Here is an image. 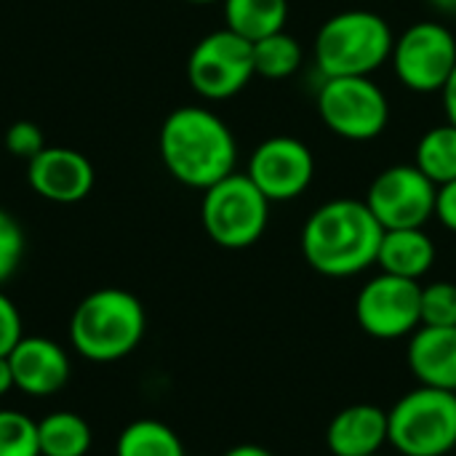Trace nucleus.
<instances>
[{
  "label": "nucleus",
  "instance_id": "obj_23",
  "mask_svg": "<svg viewBox=\"0 0 456 456\" xmlns=\"http://www.w3.org/2000/svg\"><path fill=\"white\" fill-rule=\"evenodd\" d=\"M0 456H40L37 422L32 417L0 409Z\"/></svg>",
  "mask_w": 456,
  "mask_h": 456
},
{
  "label": "nucleus",
  "instance_id": "obj_15",
  "mask_svg": "<svg viewBox=\"0 0 456 456\" xmlns=\"http://www.w3.org/2000/svg\"><path fill=\"white\" fill-rule=\"evenodd\" d=\"M406 361L419 385L456 393V326H419Z\"/></svg>",
  "mask_w": 456,
  "mask_h": 456
},
{
  "label": "nucleus",
  "instance_id": "obj_28",
  "mask_svg": "<svg viewBox=\"0 0 456 456\" xmlns=\"http://www.w3.org/2000/svg\"><path fill=\"white\" fill-rule=\"evenodd\" d=\"M436 216L446 230L456 232V179L438 187V192H436Z\"/></svg>",
  "mask_w": 456,
  "mask_h": 456
},
{
  "label": "nucleus",
  "instance_id": "obj_33",
  "mask_svg": "<svg viewBox=\"0 0 456 456\" xmlns=\"http://www.w3.org/2000/svg\"><path fill=\"white\" fill-rule=\"evenodd\" d=\"M192 5H211V3H222V0H187Z\"/></svg>",
  "mask_w": 456,
  "mask_h": 456
},
{
  "label": "nucleus",
  "instance_id": "obj_30",
  "mask_svg": "<svg viewBox=\"0 0 456 456\" xmlns=\"http://www.w3.org/2000/svg\"><path fill=\"white\" fill-rule=\"evenodd\" d=\"M11 390H16L13 371H11V361H8V355H0V398L8 395Z\"/></svg>",
  "mask_w": 456,
  "mask_h": 456
},
{
  "label": "nucleus",
  "instance_id": "obj_25",
  "mask_svg": "<svg viewBox=\"0 0 456 456\" xmlns=\"http://www.w3.org/2000/svg\"><path fill=\"white\" fill-rule=\"evenodd\" d=\"M24 256V232L21 224L0 208V286L19 270Z\"/></svg>",
  "mask_w": 456,
  "mask_h": 456
},
{
  "label": "nucleus",
  "instance_id": "obj_22",
  "mask_svg": "<svg viewBox=\"0 0 456 456\" xmlns=\"http://www.w3.org/2000/svg\"><path fill=\"white\" fill-rule=\"evenodd\" d=\"M302 61H305V48L286 29L254 43V69L259 77H267V80L291 77L302 67Z\"/></svg>",
  "mask_w": 456,
  "mask_h": 456
},
{
  "label": "nucleus",
  "instance_id": "obj_3",
  "mask_svg": "<svg viewBox=\"0 0 456 456\" xmlns=\"http://www.w3.org/2000/svg\"><path fill=\"white\" fill-rule=\"evenodd\" d=\"M147 331L142 302L126 289H96L80 299L69 318L75 353L94 363H115L131 355Z\"/></svg>",
  "mask_w": 456,
  "mask_h": 456
},
{
  "label": "nucleus",
  "instance_id": "obj_4",
  "mask_svg": "<svg viewBox=\"0 0 456 456\" xmlns=\"http://www.w3.org/2000/svg\"><path fill=\"white\" fill-rule=\"evenodd\" d=\"M395 35L374 11L350 8L323 21L315 35L313 56L323 77L374 75L390 61Z\"/></svg>",
  "mask_w": 456,
  "mask_h": 456
},
{
  "label": "nucleus",
  "instance_id": "obj_18",
  "mask_svg": "<svg viewBox=\"0 0 456 456\" xmlns=\"http://www.w3.org/2000/svg\"><path fill=\"white\" fill-rule=\"evenodd\" d=\"M224 27L256 43L286 29L289 0H222Z\"/></svg>",
  "mask_w": 456,
  "mask_h": 456
},
{
  "label": "nucleus",
  "instance_id": "obj_2",
  "mask_svg": "<svg viewBox=\"0 0 456 456\" xmlns=\"http://www.w3.org/2000/svg\"><path fill=\"white\" fill-rule=\"evenodd\" d=\"M158 150L166 171L192 190H208L230 176L238 163L230 126L206 107L174 110L160 126Z\"/></svg>",
  "mask_w": 456,
  "mask_h": 456
},
{
  "label": "nucleus",
  "instance_id": "obj_7",
  "mask_svg": "<svg viewBox=\"0 0 456 456\" xmlns=\"http://www.w3.org/2000/svg\"><path fill=\"white\" fill-rule=\"evenodd\" d=\"M318 115L326 128L347 142L377 139L390 123V102L371 75L323 77Z\"/></svg>",
  "mask_w": 456,
  "mask_h": 456
},
{
  "label": "nucleus",
  "instance_id": "obj_9",
  "mask_svg": "<svg viewBox=\"0 0 456 456\" xmlns=\"http://www.w3.org/2000/svg\"><path fill=\"white\" fill-rule=\"evenodd\" d=\"M390 61L409 91L441 94L456 67L454 32L441 21H417L395 37Z\"/></svg>",
  "mask_w": 456,
  "mask_h": 456
},
{
  "label": "nucleus",
  "instance_id": "obj_29",
  "mask_svg": "<svg viewBox=\"0 0 456 456\" xmlns=\"http://www.w3.org/2000/svg\"><path fill=\"white\" fill-rule=\"evenodd\" d=\"M441 96H444V110H446L449 123L456 126V67H454V72H452V77L446 80V86H444Z\"/></svg>",
  "mask_w": 456,
  "mask_h": 456
},
{
  "label": "nucleus",
  "instance_id": "obj_27",
  "mask_svg": "<svg viewBox=\"0 0 456 456\" xmlns=\"http://www.w3.org/2000/svg\"><path fill=\"white\" fill-rule=\"evenodd\" d=\"M24 337L19 307L0 291V355H8Z\"/></svg>",
  "mask_w": 456,
  "mask_h": 456
},
{
  "label": "nucleus",
  "instance_id": "obj_21",
  "mask_svg": "<svg viewBox=\"0 0 456 456\" xmlns=\"http://www.w3.org/2000/svg\"><path fill=\"white\" fill-rule=\"evenodd\" d=\"M414 166L433 182V184H446L456 179V126L449 120L444 126L430 128L419 144H417V158Z\"/></svg>",
  "mask_w": 456,
  "mask_h": 456
},
{
  "label": "nucleus",
  "instance_id": "obj_13",
  "mask_svg": "<svg viewBox=\"0 0 456 456\" xmlns=\"http://www.w3.org/2000/svg\"><path fill=\"white\" fill-rule=\"evenodd\" d=\"M91 160L72 147H43L27 160V182L35 195L51 203H77L94 190Z\"/></svg>",
  "mask_w": 456,
  "mask_h": 456
},
{
  "label": "nucleus",
  "instance_id": "obj_6",
  "mask_svg": "<svg viewBox=\"0 0 456 456\" xmlns=\"http://www.w3.org/2000/svg\"><path fill=\"white\" fill-rule=\"evenodd\" d=\"M200 222L206 235L230 251L254 246L270 222V200L246 176L232 171L222 182L203 190Z\"/></svg>",
  "mask_w": 456,
  "mask_h": 456
},
{
  "label": "nucleus",
  "instance_id": "obj_1",
  "mask_svg": "<svg viewBox=\"0 0 456 456\" xmlns=\"http://www.w3.org/2000/svg\"><path fill=\"white\" fill-rule=\"evenodd\" d=\"M385 227L366 200L337 198L318 206L302 227V256L326 278H353L377 265Z\"/></svg>",
  "mask_w": 456,
  "mask_h": 456
},
{
  "label": "nucleus",
  "instance_id": "obj_32",
  "mask_svg": "<svg viewBox=\"0 0 456 456\" xmlns=\"http://www.w3.org/2000/svg\"><path fill=\"white\" fill-rule=\"evenodd\" d=\"M428 3L444 16H456V0H428Z\"/></svg>",
  "mask_w": 456,
  "mask_h": 456
},
{
  "label": "nucleus",
  "instance_id": "obj_8",
  "mask_svg": "<svg viewBox=\"0 0 456 456\" xmlns=\"http://www.w3.org/2000/svg\"><path fill=\"white\" fill-rule=\"evenodd\" d=\"M254 75V43L227 27L200 37L187 59L190 86L208 102L240 94Z\"/></svg>",
  "mask_w": 456,
  "mask_h": 456
},
{
  "label": "nucleus",
  "instance_id": "obj_16",
  "mask_svg": "<svg viewBox=\"0 0 456 456\" xmlns=\"http://www.w3.org/2000/svg\"><path fill=\"white\" fill-rule=\"evenodd\" d=\"M387 444V411L371 403L342 409L326 428V446L334 456H374Z\"/></svg>",
  "mask_w": 456,
  "mask_h": 456
},
{
  "label": "nucleus",
  "instance_id": "obj_34",
  "mask_svg": "<svg viewBox=\"0 0 456 456\" xmlns=\"http://www.w3.org/2000/svg\"><path fill=\"white\" fill-rule=\"evenodd\" d=\"M374 456H379V454H374Z\"/></svg>",
  "mask_w": 456,
  "mask_h": 456
},
{
  "label": "nucleus",
  "instance_id": "obj_10",
  "mask_svg": "<svg viewBox=\"0 0 456 456\" xmlns=\"http://www.w3.org/2000/svg\"><path fill=\"white\" fill-rule=\"evenodd\" d=\"M422 286L419 281L379 273L371 278L355 299L358 326L371 339H403L422 326Z\"/></svg>",
  "mask_w": 456,
  "mask_h": 456
},
{
  "label": "nucleus",
  "instance_id": "obj_5",
  "mask_svg": "<svg viewBox=\"0 0 456 456\" xmlns=\"http://www.w3.org/2000/svg\"><path fill=\"white\" fill-rule=\"evenodd\" d=\"M387 444L401 456H449L456 449V393L414 387L387 411Z\"/></svg>",
  "mask_w": 456,
  "mask_h": 456
},
{
  "label": "nucleus",
  "instance_id": "obj_11",
  "mask_svg": "<svg viewBox=\"0 0 456 456\" xmlns=\"http://www.w3.org/2000/svg\"><path fill=\"white\" fill-rule=\"evenodd\" d=\"M436 192L438 184L414 163H401L377 174L363 200L385 230H409L425 227L436 216Z\"/></svg>",
  "mask_w": 456,
  "mask_h": 456
},
{
  "label": "nucleus",
  "instance_id": "obj_20",
  "mask_svg": "<svg viewBox=\"0 0 456 456\" xmlns=\"http://www.w3.org/2000/svg\"><path fill=\"white\" fill-rule=\"evenodd\" d=\"M115 456H187L179 436L158 419L131 422L115 444Z\"/></svg>",
  "mask_w": 456,
  "mask_h": 456
},
{
  "label": "nucleus",
  "instance_id": "obj_14",
  "mask_svg": "<svg viewBox=\"0 0 456 456\" xmlns=\"http://www.w3.org/2000/svg\"><path fill=\"white\" fill-rule=\"evenodd\" d=\"M13 385L29 398L56 395L69 379V358L61 345L45 337H21L8 353Z\"/></svg>",
  "mask_w": 456,
  "mask_h": 456
},
{
  "label": "nucleus",
  "instance_id": "obj_26",
  "mask_svg": "<svg viewBox=\"0 0 456 456\" xmlns=\"http://www.w3.org/2000/svg\"><path fill=\"white\" fill-rule=\"evenodd\" d=\"M43 147H45V136H43L40 126L32 123V120H16V123L5 131V150H8L13 158L32 160Z\"/></svg>",
  "mask_w": 456,
  "mask_h": 456
},
{
  "label": "nucleus",
  "instance_id": "obj_17",
  "mask_svg": "<svg viewBox=\"0 0 456 456\" xmlns=\"http://www.w3.org/2000/svg\"><path fill=\"white\" fill-rule=\"evenodd\" d=\"M377 265L387 275L419 281L436 265V243L422 227L409 230H385Z\"/></svg>",
  "mask_w": 456,
  "mask_h": 456
},
{
  "label": "nucleus",
  "instance_id": "obj_31",
  "mask_svg": "<svg viewBox=\"0 0 456 456\" xmlns=\"http://www.w3.org/2000/svg\"><path fill=\"white\" fill-rule=\"evenodd\" d=\"M224 456H273V452H267L265 446H256V444H240V446L230 449Z\"/></svg>",
  "mask_w": 456,
  "mask_h": 456
},
{
  "label": "nucleus",
  "instance_id": "obj_24",
  "mask_svg": "<svg viewBox=\"0 0 456 456\" xmlns=\"http://www.w3.org/2000/svg\"><path fill=\"white\" fill-rule=\"evenodd\" d=\"M422 326H456V283L436 281L422 286Z\"/></svg>",
  "mask_w": 456,
  "mask_h": 456
},
{
  "label": "nucleus",
  "instance_id": "obj_19",
  "mask_svg": "<svg viewBox=\"0 0 456 456\" xmlns=\"http://www.w3.org/2000/svg\"><path fill=\"white\" fill-rule=\"evenodd\" d=\"M40 456H86L91 449V428L75 411H51L37 422Z\"/></svg>",
  "mask_w": 456,
  "mask_h": 456
},
{
  "label": "nucleus",
  "instance_id": "obj_12",
  "mask_svg": "<svg viewBox=\"0 0 456 456\" xmlns=\"http://www.w3.org/2000/svg\"><path fill=\"white\" fill-rule=\"evenodd\" d=\"M246 176L270 203L294 200L315 179L313 150L294 136H270L248 158Z\"/></svg>",
  "mask_w": 456,
  "mask_h": 456
}]
</instances>
